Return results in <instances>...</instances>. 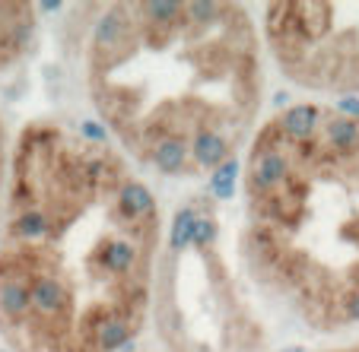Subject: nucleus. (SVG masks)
Here are the masks:
<instances>
[{
  "mask_svg": "<svg viewBox=\"0 0 359 352\" xmlns=\"http://www.w3.org/2000/svg\"><path fill=\"white\" fill-rule=\"evenodd\" d=\"M10 149H13V134H10V127H7V118L0 115V213H4V190H7Z\"/></svg>",
  "mask_w": 359,
  "mask_h": 352,
  "instance_id": "obj_7",
  "label": "nucleus"
},
{
  "mask_svg": "<svg viewBox=\"0 0 359 352\" xmlns=\"http://www.w3.org/2000/svg\"><path fill=\"white\" fill-rule=\"evenodd\" d=\"M149 324L159 352H271L273 314L251 286L232 223L207 190L165 223Z\"/></svg>",
  "mask_w": 359,
  "mask_h": 352,
  "instance_id": "obj_4",
  "label": "nucleus"
},
{
  "mask_svg": "<svg viewBox=\"0 0 359 352\" xmlns=\"http://www.w3.org/2000/svg\"><path fill=\"white\" fill-rule=\"evenodd\" d=\"M41 10L35 3H0V76L13 73L41 45Z\"/></svg>",
  "mask_w": 359,
  "mask_h": 352,
  "instance_id": "obj_6",
  "label": "nucleus"
},
{
  "mask_svg": "<svg viewBox=\"0 0 359 352\" xmlns=\"http://www.w3.org/2000/svg\"><path fill=\"white\" fill-rule=\"evenodd\" d=\"M80 13V92L95 130L140 175L197 184L242 159L267 92L255 7L130 0Z\"/></svg>",
  "mask_w": 359,
  "mask_h": 352,
  "instance_id": "obj_2",
  "label": "nucleus"
},
{
  "mask_svg": "<svg viewBox=\"0 0 359 352\" xmlns=\"http://www.w3.org/2000/svg\"><path fill=\"white\" fill-rule=\"evenodd\" d=\"M315 352H359V337L356 339H346V343L325 346V349H315Z\"/></svg>",
  "mask_w": 359,
  "mask_h": 352,
  "instance_id": "obj_8",
  "label": "nucleus"
},
{
  "mask_svg": "<svg viewBox=\"0 0 359 352\" xmlns=\"http://www.w3.org/2000/svg\"><path fill=\"white\" fill-rule=\"evenodd\" d=\"M163 244L149 178L93 124L26 118L0 213L4 352H134Z\"/></svg>",
  "mask_w": 359,
  "mask_h": 352,
  "instance_id": "obj_1",
  "label": "nucleus"
},
{
  "mask_svg": "<svg viewBox=\"0 0 359 352\" xmlns=\"http://www.w3.org/2000/svg\"><path fill=\"white\" fill-rule=\"evenodd\" d=\"M236 251L271 314L359 330V108L305 99L258 124L232 204Z\"/></svg>",
  "mask_w": 359,
  "mask_h": 352,
  "instance_id": "obj_3",
  "label": "nucleus"
},
{
  "mask_svg": "<svg viewBox=\"0 0 359 352\" xmlns=\"http://www.w3.org/2000/svg\"><path fill=\"white\" fill-rule=\"evenodd\" d=\"M134 352H143V349H134ZM153 352H156V349H153Z\"/></svg>",
  "mask_w": 359,
  "mask_h": 352,
  "instance_id": "obj_9",
  "label": "nucleus"
},
{
  "mask_svg": "<svg viewBox=\"0 0 359 352\" xmlns=\"http://www.w3.org/2000/svg\"><path fill=\"white\" fill-rule=\"evenodd\" d=\"M267 64L309 95H359V3H264L255 10Z\"/></svg>",
  "mask_w": 359,
  "mask_h": 352,
  "instance_id": "obj_5",
  "label": "nucleus"
}]
</instances>
